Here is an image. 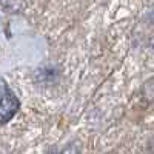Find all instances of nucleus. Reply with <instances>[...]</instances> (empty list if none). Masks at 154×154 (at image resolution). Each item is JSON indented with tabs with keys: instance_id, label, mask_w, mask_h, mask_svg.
<instances>
[{
	"instance_id": "f03ea898",
	"label": "nucleus",
	"mask_w": 154,
	"mask_h": 154,
	"mask_svg": "<svg viewBox=\"0 0 154 154\" xmlns=\"http://www.w3.org/2000/svg\"><path fill=\"white\" fill-rule=\"evenodd\" d=\"M0 2H2V0H0Z\"/></svg>"
},
{
	"instance_id": "f257e3e1",
	"label": "nucleus",
	"mask_w": 154,
	"mask_h": 154,
	"mask_svg": "<svg viewBox=\"0 0 154 154\" xmlns=\"http://www.w3.org/2000/svg\"><path fill=\"white\" fill-rule=\"evenodd\" d=\"M20 109V100L6 88L3 93H0V125L9 122L14 114Z\"/></svg>"
}]
</instances>
